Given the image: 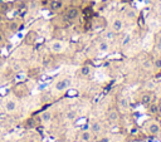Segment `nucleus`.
<instances>
[{
  "label": "nucleus",
  "mask_w": 161,
  "mask_h": 142,
  "mask_svg": "<svg viewBox=\"0 0 161 142\" xmlns=\"http://www.w3.org/2000/svg\"><path fill=\"white\" fill-rule=\"evenodd\" d=\"M113 35H114V31L113 30L112 31H108V33H106V39H112Z\"/></svg>",
  "instance_id": "20"
},
{
  "label": "nucleus",
  "mask_w": 161,
  "mask_h": 142,
  "mask_svg": "<svg viewBox=\"0 0 161 142\" xmlns=\"http://www.w3.org/2000/svg\"><path fill=\"white\" fill-rule=\"evenodd\" d=\"M1 41H3V35L0 34V44H1Z\"/></svg>",
  "instance_id": "27"
},
{
  "label": "nucleus",
  "mask_w": 161,
  "mask_h": 142,
  "mask_svg": "<svg viewBox=\"0 0 161 142\" xmlns=\"http://www.w3.org/2000/svg\"><path fill=\"white\" fill-rule=\"evenodd\" d=\"M69 84H70L69 79H62V80L55 83V89L57 90H64V89H67L69 87Z\"/></svg>",
  "instance_id": "2"
},
{
  "label": "nucleus",
  "mask_w": 161,
  "mask_h": 142,
  "mask_svg": "<svg viewBox=\"0 0 161 142\" xmlns=\"http://www.w3.org/2000/svg\"><path fill=\"white\" fill-rule=\"evenodd\" d=\"M49 63H50V58L49 57H47V59L44 58V65H48Z\"/></svg>",
  "instance_id": "24"
},
{
  "label": "nucleus",
  "mask_w": 161,
  "mask_h": 142,
  "mask_svg": "<svg viewBox=\"0 0 161 142\" xmlns=\"http://www.w3.org/2000/svg\"><path fill=\"white\" fill-rule=\"evenodd\" d=\"M15 108H16V103H15V101H8V102H6V104H5V109H6L8 112H13V111H15Z\"/></svg>",
  "instance_id": "8"
},
{
  "label": "nucleus",
  "mask_w": 161,
  "mask_h": 142,
  "mask_svg": "<svg viewBox=\"0 0 161 142\" xmlns=\"http://www.w3.org/2000/svg\"><path fill=\"white\" fill-rule=\"evenodd\" d=\"M147 87H150V89H151V88L153 87V83H152V82H150V83H147Z\"/></svg>",
  "instance_id": "25"
},
{
  "label": "nucleus",
  "mask_w": 161,
  "mask_h": 142,
  "mask_svg": "<svg viewBox=\"0 0 161 142\" xmlns=\"http://www.w3.org/2000/svg\"><path fill=\"white\" fill-rule=\"evenodd\" d=\"M62 6H63V3H62L60 0H53V1L50 3V10H53V11L59 10Z\"/></svg>",
  "instance_id": "6"
},
{
  "label": "nucleus",
  "mask_w": 161,
  "mask_h": 142,
  "mask_svg": "<svg viewBox=\"0 0 161 142\" xmlns=\"http://www.w3.org/2000/svg\"><path fill=\"white\" fill-rule=\"evenodd\" d=\"M1 21H3V15L0 14V23H1Z\"/></svg>",
  "instance_id": "28"
},
{
  "label": "nucleus",
  "mask_w": 161,
  "mask_h": 142,
  "mask_svg": "<svg viewBox=\"0 0 161 142\" xmlns=\"http://www.w3.org/2000/svg\"><path fill=\"white\" fill-rule=\"evenodd\" d=\"M119 107H121V109H123V111L128 109L130 104H128V101H127V98H121V99H119Z\"/></svg>",
  "instance_id": "10"
},
{
  "label": "nucleus",
  "mask_w": 161,
  "mask_h": 142,
  "mask_svg": "<svg viewBox=\"0 0 161 142\" xmlns=\"http://www.w3.org/2000/svg\"><path fill=\"white\" fill-rule=\"evenodd\" d=\"M150 112H151V113L158 112V106H151V107H150Z\"/></svg>",
  "instance_id": "19"
},
{
  "label": "nucleus",
  "mask_w": 161,
  "mask_h": 142,
  "mask_svg": "<svg viewBox=\"0 0 161 142\" xmlns=\"http://www.w3.org/2000/svg\"><path fill=\"white\" fill-rule=\"evenodd\" d=\"M98 49H99L101 52H107V50H108V43H107L106 40L101 41L99 45H98Z\"/></svg>",
  "instance_id": "13"
},
{
  "label": "nucleus",
  "mask_w": 161,
  "mask_h": 142,
  "mask_svg": "<svg viewBox=\"0 0 161 142\" xmlns=\"http://www.w3.org/2000/svg\"><path fill=\"white\" fill-rule=\"evenodd\" d=\"M91 137H92V134H91L89 131H84V132H82V134H80V139H82L83 142H89V141H91Z\"/></svg>",
  "instance_id": "9"
},
{
  "label": "nucleus",
  "mask_w": 161,
  "mask_h": 142,
  "mask_svg": "<svg viewBox=\"0 0 161 142\" xmlns=\"http://www.w3.org/2000/svg\"><path fill=\"white\" fill-rule=\"evenodd\" d=\"M50 118H52V114H50L49 112H44V113L42 114V119H43V121H45V122L50 121Z\"/></svg>",
  "instance_id": "16"
},
{
  "label": "nucleus",
  "mask_w": 161,
  "mask_h": 142,
  "mask_svg": "<svg viewBox=\"0 0 161 142\" xmlns=\"http://www.w3.org/2000/svg\"><path fill=\"white\" fill-rule=\"evenodd\" d=\"M126 16H127V18H130V19H133V18L136 16V13H135L133 10H131V9H130V10H127V11H126Z\"/></svg>",
  "instance_id": "17"
},
{
  "label": "nucleus",
  "mask_w": 161,
  "mask_h": 142,
  "mask_svg": "<svg viewBox=\"0 0 161 142\" xmlns=\"http://www.w3.org/2000/svg\"><path fill=\"white\" fill-rule=\"evenodd\" d=\"M50 49L53 53H60L63 52V44L60 41H53L50 45Z\"/></svg>",
  "instance_id": "4"
},
{
  "label": "nucleus",
  "mask_w": 161,
  "mask_h": 142,
  "mask_svg": "<svg viewBox=\"0 0 161 142\" xmlns=\"http://www.w3.org/2000/svg\"><path fill=\"white\" fill-rule=\"evenodd\" d=\"M155 65H156L157 68H161V58H160V59H157V60L155 62Z\"/></svg>",
  "instance_id": "21"
},
{
  "label": "nucleus",
  "mask_w": 161,
  "mask_h": 142,
  "mask_svg": "<svg viewBox=\"0 0 161 142\" xmlns=\"http://www.w3.org/2000/svg\"><path fill=\"white\" fill-rule=\"evenodd\" d=\"M161 127H160V124L158 123H156V122H152V123H150V126H148V132L151 133V134H153V136H156V134H158L160 133V129Z\"/></svg>",
  "instance_id": "3"
},
{
  "label": "nucleus",
  "mask_w": 161,
  "mask_h": 142,
  "mask_svg": "<svg viewBox=\"0 0 161 142\" xmlns=\"http://www.w3.org/2000/svg\"><path fill=\"white\" fill-rule=\"evenodd\" d=\"M118 118H119V114L117 111H114V109L109 111V113H108V121L109 122H116Z\"/></svg>",
  "instance_id": "7"
},
{
  "label": "nucleus",
  "mask_w": 161,
  "mask_h": 142,
  "mask_svg": "<svg viewBox=\"0 0 161 142\" xmlns=\"http://www.w3.org/2000/svg\"><path fill=\"white\" fill-rule=\"evenodd\" d=\"M78 15H79V10H78L77 6L69 8V9L67 10V13H65V18H67L68 20H74L75 18H78Z\"/></svg>",
  "instance_id": "1"
},
{
  "label": "nucleus",
  "mask_w": 161,
  "mask_h": 142,
  "mask_svg": "<svg viewBox=\"0 0 161 142\" xmlns=\"http://www.w3.org/2000/svg\"><path fill=\"white\" fill-rule=\"evenodd\" d=\"M156 48H157L158 50H161V35H158V38H157V40H156Z\"/></svg>",
  "instance_id": "18"
},
{
  "label": "nucleus",
  "mask_w": 161,
  "mask_h": 142,
  "mask_svg": "<svg viewBox=\"0 0 161 142\" xmlns=\"http://www.w3.org/2000/svg\"><path fill=\"white\" fill-rule=\"evenodd\" d=\"M151 101H152V96H151V94L147 93V94H143V96H142V103H143V104L148 106V104L151 103Z\"/></svg>",
  "instance_id": "11"
},
{
  "label": "nucleus",
  "mask_w": 161,
  "mask_h": 142,
  "mask_svg": "<svg viewBox=\"0 0 161 142\" xmlns=\"http://www.w3.org/2000/svg\"><path fill=\"white\" fill-rule=\"evenodd\" d=\"M128 43H130V36H126V38H125V40H123V43H122V44H123V45H126V44H128Z\"/></svg>",
  "instance_id": "23"
},
{
  "label": "nucleus",
  "mask_w": 161,
  "mask_h": 142,
  "mask_svg": "<svg viewBox=\"0 0 161 142\" xmlns=\"http://www.w3.org/2000/svg\"><path fill=\"white\" fill-rule=\"evenodd\" d=\"M91 131H92L93 133H99V132H101V124L97 123V122L92 123V124H91Z\"/></svg>",
  "instance_id": "12"
},
{
  "label": "nucleus",
  "mask_w": 161,
  "mask_h": 142,
  "mask_svg": "<svg viewBox=\"0 0 161 142\" xmlns=\"http://www.w3.org/2000/svg\"><path fill=\"white\" fill-rule=\"evenodd\" d=\"M80 72H82L83 75H89V74H91V68H89L88 65H84V67H82Z\"/></svg>",
  "instance_id": "14"
},
{
  "label": "nucleus",
  "mask_w": 161,
  "mask_h": 142,
  "mask_svg": "<svg viewBox=\"0 0 161 142\" xmlns=\"http://www.w3.org/2000/svg\"><path fill=\"white\" fill-rule=\"evenodd\" d=\"M122 28H123V23H122V20L116 19V20L113 21V24H112V30H113L114 33H118V31L122 30Z\"/></svg>",
  "instance_id": "5"
},
{
  "label": "nucleus",
  "mask_w": 161,
  "mask_h": 142,
  "mask_svg": "<svg viewBox=\"0 0 161 142\" xmlns=\"http://www.w3.org/2000/svg\"><path fill=\"white\" fill-rule=\"evenodd\" d=\"M94 142H108V138H98Z\"/></svg>",
  "instance_id": "22"
},
{
  "label": "nucleus",
  "mask_w": 161,
  "mask_h": 142,
  "mask_svg": "<svg viewBox=\"0 0 161 142\" xmlns=\"http://www.w3.org/2000/svg\"><path fill=\"white\" fill-rule=\"evenodd\" d=\"M65 117H67L68 119H70V121H72V119H74V118L77 117V112H75V111H69V112L67 113V116H65Z\"/></svg>",
  "instance_id": "15"
},
{
  "label": "nucleus",
  "mask_w": 161,
  "mask_h": 142,
  "mask_svg": "<svg viewBox=\"0 0 161 142\" xmlns=\"http://www.w3.org/2000/svg\"><path fill=\"white\" fill-rule=\"evenodd\" d=\"M158 113H160V114H161V104H160V106H158Z\"/></svg>",
  "instance_id": "26"
}]
</instances>
